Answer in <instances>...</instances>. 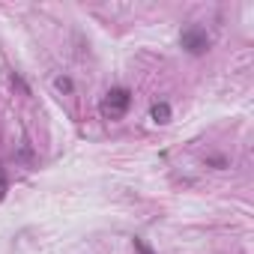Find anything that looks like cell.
<instances>
[{"label":"cell","mask_w":254,"mask_h":254,"mask_svg":"<svg viewBox=\"0 0 254 254\" xmlns=\"http://www.w3.org/2000/svg\"><path fill=\"white\" fill-rule=\"evenodd\" d=\"M129 105H132V93L126 90V87H114V90L105 93L99 111H102L105 120H117V117H123L126 111H129Z\"/></svg>","instance_id":"1"},{"label":"cell","mask_w":254,"mask_h":254,"mask_svg":"<svg viewBox=\"0 0 254 254\" xmlns=\"http://www.w3.org/2000/svg\"><path fill=\"white\" fill-rule=\"evenodd\" d=\"M180 45H183L189 54L200 57V54H206V51H209V33H206L203 27L191 24V27H186V30L180 33Z\"/></svg>","instance_id":"2"},{"label":"cell","mask_w":254,"mask_h":254,"mask_svg":"<svg viewBox=\"0 0 254 254\" xmlns=\"http://www.w3.org/2000/svg\"><path fill=\"white\" fill-rule=\"evenodd\" d=\"M150 117L159 123V126H165V123H171V105L168 102H156L153 108H150Z\"/></svg>","instance_id":"3"},{"label":"cell","mask_w":254,"mask_h":254,"mask_svg":"<svg viewBox=\"0 0 254 254\" xmlns=\"http://www.w3.org/2000/svg\"><path fill=\"white\" fill-rule=\"evenodd\" d=\"M54 87H57L60 93H72V81H69V78H63V75H60V78H54Z\"/></svg>","instance_id":"4"},{"label":"cell","mask_w":254,"mask_h":254,"mask_svg":"<svg viewBox=\"0 0 254 254\" xmlns=\"http://www.w3.org/2000/svg\"><path fill=\"white\" fill-rule=\"evenodd\" d=\"M6 191H9V180H6V171H3V165H0V200L6 197Z\"/></svg>","instance_id":"5"},{"label":"cell","mask_w":254,"mask_h":254,"mask_svg":"<svg viewBox=\"0 0 254 254\" xmlns=\"http://www.w3.org/2000/svg\"><path fill=\"white\" fill-rule=\"evenodd\" d=\"M135 248H138V251H141V254H153V251H150V248H147V245H144V242H141V239H135Z\"/></svg>","instance_id":"6"}]
</instances>
